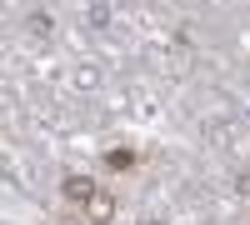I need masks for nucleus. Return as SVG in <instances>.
<instances>
[{
    "mask_svg": "<svg viewBox=\"0 0 250 225\" xmlns=\"http://www.w3.org/2000/svg\"><path fill=\"white\" fill-rule=\"evenodd\" d=\"M105 165H110V170H130V165H135V150H110Z\"/></svg>",
    "mask_w": 250,
    "mask_h": 225,
    "instance_id": "2",
    "label": "nucleus"
},
{
    "mask_svg": "<svg viewBox=\"0 0 250 225\" xmlns=\"http://www.w3.org/2000/svg\"><path fill=\"white\" fill-rule=\"evenodd\" d=\"M85 210H90V220H110V210H115V205H110V195H95Z\"/></svg>",
    "mask_w": 250,
    "mask_h": 225,
    "instance_id": "3",
    "label": "nucleus"
},
{
    "mask_svg": "<svg viewBox=\"0 0 250 225\" xmlns=\"http://www.w3.org/2000/svg\"><path fill=\"white\" fill-rule=\"evenodd\" d=\"M65 200H75V205H90L95 200V185L85 175H65Z\"/></svg>",
    "mask_w": 250,
    "mask_h": 225,
    "instance_id": "1",
    "label": "nucleus"
}]
</instances>
